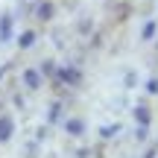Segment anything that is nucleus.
I'll return each mask as SVG.
<instances>
[{"label":"nucleus","mask_w":158,"mask_h":158,"mask_svg":"<svg viewBox=\"0 0 158 158\" xmlns=\"http://www.w3.org/2000/svg\"><path fill=\"white\" fill-rule=\"evenodd\" d=\"M59 79L68 82V85H79V82H82V70L73 68V64H70V68H62V70H59Z\"/></svg>","instance_id":"f257e3e1"},{"label":"nucleus","mask_w":158,"mask_h":158,"mask_svg":"<svg viewBox=\"0 0 158 158\" xmlns=\"http://www.w3.org/2000/svg\"><path fill=\"white\" fill-rule=\"evenodd\" d=\"M12 132H15V120H12L9 114H3V117H0V143H3V141H9V138H12Z\"/></svg>","instance_id":"f03ea898"},{"label":"nucleus","mask_w":158,"mask_h":158,"mask_svg":"<svg viewBox=\"0 0 158 158\" xmlns=\"http://www.w3.org/2000/svg\"><path fill=\"white\" fill-rule=\"evenodd\" d=\"M64 132H68V135H82L85 132V120H79V117L64 120Z\"/></svg>","instance_id":"7ed1b4c3"},{"label":"nucleus","mask_w":158,"mask_h":158,"mask_svg":"<svg viewBox=\"0 0 158 158\" xmlns=\"http://www.w3.org/2000/svg\"><path fill=\"white\" fill-rule=\"evenodd\" d=\"M9 38H12V18L0 15V41H9Z\"/></svg>","instance_id":"20e7f679"},{"label":"nucleus","mask_w":158,"mask_h":158,"mask_svg":"<svg viewBox=\"0 0 158 158\" xmlns=\"http://www.w3.org/2000/svg\"><path fill=\"white\" fill-rule=\"evenodd\" d=\"M23 82H27V88H38L41 85V70H23Z\"/></svg>","instance_id":"39448f33"},{"label":"nucleus","mask_w":158,"mask_h":158,"mask_svg":"<svg viewBox=\"0 0 158 158\" xmlns=\"http://www.w3.org/2000/svg\"><path fill=\"white\" fill-rule=\"evenodd\" d=\"M135 120L141 126H149V120H152V114H149V106H138L135 108Z\"/></svg>","instance_id":"423d86ee"},{"label":"nucleus","mask_w":158,"mask_h":158,"mask_svg":"<svg viewBox=\"0 0 158 158\" xmlns=\"http://www.w3.org/2000/svg\"><path fill=\"white\" fill-rule=\"evenodd\" d=\"M35 15H38L41 21H50L53 18V3H41L38 9H35Z\"/></svg>","instance_id":"0eeeda50"},{"label":"nucleus","mask_w":158,"mask_h":158,"mask_svg":"<svg viewBox=\"0 0 158 158\" xmlns=\"http://www.w3.org/2000/svg\"><path fill=\"white\" fill-rule=\"evenodd\" d=\"M35 38H38V35H35L32 29H27V32H21V38H18V44H21V47H32V44H35Z\"/></svg>","instance_id":"6e6552de"},{"label":"nucleus","mask_w":158,"mask_h":158,"mask_svg":"<svg viewBox=\"0 0 158 158\" xmlns=\"http://www.w3.org/2000/svg\"><path fill=\"white\" fill-rule=\"evenodd\" d=\"M117 132H120V126L114 123V126H102V132H100V135H102V138H106V141H108V138H114V135H117Z\"/></svg>","instance_id":"1a4fd4ad"},{"label":"nucleus","mask_w":158,"mask_h":158,"mask_svg":"<svg viewBox=\"0 0 158 158\" xmlns=\"http://www.w3.org/2000/svg\"><path fill=\"white\" fill-rule=\"evenodd\" d=\"M141 35H143V41H149V38H152V35H155V23L149 21L147 27H143V32H141Z\"/></svg>","instance_id":"9d476101"},{"label":"nucleus","mask_w":158,"mask_h":158,"mask_svg":"<svg viewBox=\"0 0 158 158\" xmlns=\"http://www.w3.org/2000/svg\"><path fill=\"white\" fill-rule=\"evenodd\" d=\"M147 91H149V94H158V79H149V82H147Z\"/></svg>","instance_id":"9b49d317"},{"label":"nucleus","mask_w":158,"mask_h":158,"mask_svg":"<svg viewBox=\"0 0 158 158\" xmlns=\"http://www.w3.org/2000/svg\"><path fill=\"white\" fill-rule=\"evenodd\" d=\"M59 108H62V106H59V102H56V106L50 108V120H59V114H62V111H59Z\"/></svg>","instance_id":"f8f14e48"},{"label":"nucleus","mask_w":158,"mask_h":158,"mask_svg":"<svg viewBox=\"0 0 158 158\" xmlns=\"http://www.w3.org/2000/svg\"><path fill=\"white\" fill-rule=\"evenodd\" d=\"M155 152H158V147H152V149H149V152L143 155V158H155Z\"/></svg>","instance_id":"ddd939ff"}]
</instances>
